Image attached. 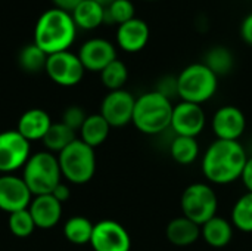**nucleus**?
I'll return each instance as SVG.
<instances>
[{"mask_svg":"<svg viewBox=\"0 0 252 251\" xmlns=\"http://www.w3.org/2000/svg\"><path fill=\"white\" fill-rule=\"evenodd\" d=\"M90 246L93 251H130L131 237L120 222L105 219L94 223Z\"/></svg>","mask_w":252,"mask_h":251,"instance_id":"nucleus-11","label":"nucleus"},{"mask_svg":"<svg viewBox=\"0 0 252 251\" xmlns=\"http://www.w3.org/2000/svg\"><path fill=\"white\" fill-rule=\"evenodd\" d=\"M136 18V7L131 0H114L105 7V24L121 25Z\"/></svg>","mask_w":252,"mask_h":251,"instance_id":"nucleus-30","label":"nucleus"},{"mask_svg":"<svg viewBox=\"0 0 252 251\" xmlns=\"http://www.w3.org/2000/svg\"><path fill=\"white\" fill-rule=\"evenodd\" d=\"M87 118V114L86 111L78 107V105H72V107H68L63 114H62V123L65 126H68L69 129H72L74 132H78L84 123V120Z\"/></svg>","mask_w":252,"mask_h":251,"instance_id":"nucleus-32","label":"nucleus"},{"mask_svg":"<svg viewBox=\"0 0 252 251\" xmlns=\"http://www.w3.org/2000/svg\"><path fill=\"white\" fill-rule=\"evenodd\" d=\"M111 129L112 127L100 114H90L87 115L81 129L78 130L80 132L78 139H81L84 143H87L89 146L94 149L100 146L102 143H105V141L108 139L111 133Z\"/></svg>","mask_w":252,"mask_h":251,"instance_id":"nucleus-22","label":"nucleus"},{"mask_svg":"<svg viewBox=\"0 0 252 251\" xmlns=\"http://www.w3.org/2000/svg\"><path fill=\"white\" fill-rule=\"evenodd\" d=\"M165 238L174 247H190L201 240V226L182 215L167 223Z\"/></svg>","mask_w":252,"mask_h":251,"instance_id":"nucleus-19","label":"nucleus"},{"mask_svg":"<svg viewBox=\"0 0 252 251\" xmlns=\"http://www.w3.org/2000/svg\"><path fill=\"white\" fill-rule=\"evenodd\" d=\"M93 226L87 217L84 216H72L63 225V237L68 243L74 246H84L90 244Z\"/></svg>","mask_w":252,"mask_h":251,"instance_id":"nucleus-24","label":"nucleus"},{"mask_svg":"<svg viewBox=\"0 0 252 251\" xmlns=\"http://www.w3.org/2000/svg\"><path fill=\"white\" fill-rule=\"evenodd\" d=\"M72 19L77 28L90 31L105 24V6L94 0H83L72 12Z\"/></svg>","mask_w":252,"mask_h":251,"instance_id":"nucleus-21","label":"nucleus"},{"mask_svg":"<svg viewBox=\"0 0 252 251\" xmlns=\"http://www.w3.org/2000/svg\"><path fill=\"white\" fill-rule=\"evenodd\" d=\"M174 104L171 99L149 90L136 98L131 124L146 136H157L170 129Z\"/></svg>","mask_w":252,"mask_h":251,"instance_id":"nucleus-3","label":"nucleus"},{"mask_svg":"<svg viewBox=\"0 0 252 251\" xmlns=\"http://www.w3.org/2000/svg\"><path fill=\"white\" fill-rule=\"evenodd\" d=\"M145 1H157V0H145Z\"/></svg>","mask_w":252,"mask_h":251,"instance_id":"nucleus-39","label":"nucleus"},{"mask_svg":"<svg viewBox=\"0 0 252 251\" xmlns=\"http://www.w3.org/2000/svg\"><path fill=\"white\" fill-rule=\"evenodd\" d=\"M44 71L55 84L62 87L77 86L86 72L78 55L69 50L49 55Z\"/></svg>","mask_w":252,"mask_h":251,"instance_id":"nucleus-9","label":"nucleus"},{"mask_svg":"<svg viewBox=\"0 0 252 251\" xmlns=\"http://www.w3.org/2000/svg\"><path fill=\"white\" fill-rule=\"evenodd\" d=\"M151 37V28L148 22L142 18H133L117 27L115 40L117 46L126 53H137L142 52Z\"/></svg>","mask_w":252,"mask_h":251,"instance_id":"nucleus-16","label":"nucleus"},{"mask_svg":"<svg viewBox=\"0 0 252 251\" xmlns=\"http://www.w3.org/2000/svg\"><path fill=\"white\" fill-rule=\"evenodd\" d=\"M158 93L164 95L168 99H174L179 98V90H177V75H165L162 78L158 80L157 87L154 89Z\"/></svg>","mask_w":252,"mask_h":251,"instance_id":"nucleus-33","label":"nucleus"},{"mask_svg":"<svg viewBox=\"0 0 252 251\" xmlns=\"http://www.w3.org/2000/svg\"><path fill=\"white\" fill-rule=\"evenodd\" d=\"M217 77L226 75L233 70L235 56L232 50L226 46H214L207 50L204 61H202Z\"/></svg>","mask_w":252,"mask_h":251,"instance_id":"nucleus-26","label":"nucleus"},{"mask_svg":"<svg viewBox=\"0 0 252 251\" xmlns=\"http://www.w3.org/2000/svg\"><path fill=\"white\" fill-rule=\"evenodd\" d=\"M230 223L244 234H252V192H245L235 201L230 212Z\"/></svg>","mask_w":252,"mask_h":251,"instance_id":"nucleus-27","label":"nucleus"},{"mask_svg":"<svg viewBox=\"0 0 252 251\" xmlns=\"http://www.w3.org/2000/svg\"><path fill=\"white\" fill-rule=\"evenodd\" d=\"M52 195L59 201V203H66L68 200H69V197H71V189H69V186L66 185V183H59L55 189H53V192H52Z\"/></svg>","mask_w":252,"mask_h":251,"instance_id":"nucleus-36","label":"nucleus"},{"mask_svg":"<svg viewBox=\"0 0 252 251\" xmlns=\"http://www.w3.org/2000/svg\"><path fill=\"white\" fill-rule=\"evenodd\" d=\"M7 226H9L10 234L15 235L16 238H27L35 229V223H34L28 209L10 213L9 219H7Z\"/></svg>","mask_w":252,"mask_h":251,"instance_id":"nucleus-31","label":"nucleus"},{"mask_svg":"<svg viewBox=\"0 0 252 251\" xmlns=\"http://www.w3.org/2000/svg\"><path fill=\"white\" fill-rule=\"evenodd\" d=\"M47 55L32 41L24 46L18 53V64L27 72H40L46 68Z\"/></svg>","mask_w":252,"mask_h":251,"instance_id":"nucleus-29","label":"nucleus"},{"mask_svg":"<svg viewBox=\"0 0 252 251\" xmlns=\"http://www.w3.org/2000/svg\"><path fill=\"white\" fill-rule=\"evenodd\" d=\"M52 118L50 115L41 109V108H31L27 109L18 120L16 130L28 141H43L46 133L49 132L52 126Z\"/></svg>","mask_w":252,"mask_h":251,"instance_id":"nucleus-18","label":"nucleus"},{"mask_svg":"<svg viewBox=\"0 0 252 251\" xmlns=\"http://www.w3.org/2000/svg\"><path fill=\"white\" fill-rule=\"evenodd\" d=\"M235 228L226 217L214 216L201 226V238L213 249H224L233 238Z\"/></svg>","mask_w":252,"mask_h":251,"instance_id":"nucleus-20","label":"nucleus"},{"mask_svg":"<svg viewBox=\"0 0 252 251\" xmlns=\"http://www.w3.org/2000/svg\"><path fill=\"white\" fill-rule=\"evenodd\" d=\"M75 139H77L75 132L72 129H69L68 126H65L62 121H59V123H53L50 126L49 132L46 133V136L43 138L41 142H43L46 151H49L52 154H59Z\"/></svg>","mask_w":252,"mask_h":251,"instance_id":"nucleus-25","label":"nucleus"},{"mask_svg":"<svg viewBox=\"0 0 252 251\" xmlns=\"http://www.w3.org/2000/svg\"><path fill=\"white\" fill-rule=\"evenodd\" d=\"M99 74H100L102 84L109 92L124 89V86H126L127 80H128V68L118 58L115 61H112L109 65H106Z\"/></svg>","mask_w":252,"mask_h":251,"instance_id":"nucleus-28","label":"nucleus"},{"mask_svg":"<svg viewBox=\"0 0 252 251\" xmlns=\"http://www.w3.org/2000/svg\"><path fill=\"white\" fill-rule=\"evenodd\" d=\"M77 30L69 12L50 7L38 16L34 25V43L47 56L65 52L74 44Z\"/></svg>","mask_w":252,"mask_h":251,"instance_id":"nucleus-2","label":"nucleus"},{"mask_svg":"<svg viewBox=\"0 0 252 251\" xmlns=\"http://www.w3.org/2000/svg\"><path fill=\"white\" fill-rule=\"evenodd\" d=\"M241 180H242V183H244L247 192H252V155L251 157H248V160H247V164H245V167H244Z\"/></svg>","mask_w":252,"mask_h":251,"instance_id":"nucleus-35","label":"nucleus"},{"mask_svg":"<svg viewBox=\"0 0 252 251\" xmlns=\"http://www.w3.org/2000/svg\"><path fill=\"white\" fill-rule=\"evenodd\" d=\"M94 1H97V3H100L102 6H105V7H106V6H108V4H111L114 0H94Z\"/></svg>","mask_w":252,"mask_h":251,"instance_id":"nucleus-38","label":"nucleus"},{"mask_svg":"<svg viewBox=\"0 0 252 251\" xmlns=\"http://www.w3.org/2000/svg\"><path fill=\"white\" fill-rule=\"evenodd\" d=\"M31 157V142H28L16 129L0 133V173L13 175L24 169Z\"/></svg>","mask_w":252,"mask_h":251,"instance_id":"nucleus-8","label":"nucleus"},{"mask_svg":"<svg viewBox=\"0 0 252 251\" xmlns=\"http://www.w3.org/2000/svg\"><path fill=\"white\" fill-rule=\"evenodd\" d=\"M58 161L62 178L74 185L90 182L96 173L94 149L78 138L58 154Z\"/></svg>","mask_w":252,"mask_h":251,"instance_id":"nucleus-6","label":"nucleus"},{"mask_svg":"<svg viewBox=\"0 0 252 251\" xmlns=\"http://www.w3.org/2000/svg\"><path fill=\"white\" fill-rule=\"evenodd\" d=\"M21 178L27 183L32 197L52 194L62 180L58 155L49 151L31 154L22 169Z\"/></svg>","mask_w":252,"mask_h":251,"instance_id":"nucleus-5","label":"nucleus"},{"mask_svg":"<svg viewBox=\"0 0 252 251\" xmlns=\"http://www.w3.org/2000/svg\"><path fill=\"white\" fill-rule=\"evenodd\" d=\"M180 210L185 217L202 226L205 222L217 216V192L208 182H193L188 185L182 192Z\"/></svg>","mask_w":252,"mask_h":251,"instance_id":"nucleus-7","label":"nucleus"},{"mask_svg":"<svg viewBox=\"0 0 252 251\" xmlns=\"http://www.w3.org/2000/svg\"><path fill=\"white\" fill-rule=\"evenodd\" d=\"M211 130L216 139L239 141L247 130V117L241 108L223 105L211 117Z\"/></svg>","mask_w":252,"mask_h":251,"instance_id":"nucleus-13","label":"nucleus"},{"mask_svg":"<svg viewBox=\"0 0 252 251\" xmlns=\"http://www.w3.org/2000/svg\"><path fill=\"white\" fill-rule=\"evenodd\" d=\"M32 194L22 178L0 175V210L10 215L28 209Z\"/></svg>","mask_w":252,"mask_h":251,"instance_id":"nucleus-15","label":"nucleus"},{"mask_svg":"<svg viewBox=\"0 0 252 251\" xmlns=\"http://www.w3.org/2000/svg\"><path fill=\"white\" fill-rule=\"evenodd\" d=\"M168 151L170 157L180 166H190L201 155L198 138L189 136H174L170 142Z\"/></svg>","mask_w":252,"mask_h":251,"instance_id":"nucleus-23","label":"nucleus"},{"mask_svg":"<svg viewBox=\"0 0 252 251\" xmlns=\"http://www.w3.org/2000/svg\"><path fill=\"white\" fill-rule=\"evenodd\" d=\"M28 212L38 229L55 228L62 217V203H59L52 194L32 197Z\"/></svg>","mask_w":252,"mask_h":251,"instance_id":"nucleus-17","label":"nucleus"},{"mask_svg":"<svg viewBox=\"0 0 252 251\" xmlns=\"http://www.w3.org/2000/svg\"><path fill=\"white\" fill-rule=\"evenodd\" d=\"M77 55L86 71L100 72L106 65L117 59V47L106 38L93 37L80 46Z\"/></svg>","mask_w":252,"mask_h":251,"instance_id":"nucleus-14","label":"nucleus"},{"mask_svg":"<svg viewBox=\"0 0 252 251\" xmlns=\"http://www.w3.org/2000/svg\"><path fill=\"white\" fill-rule=\"evenodd\" d=\"M207 126V114L202 105L180 101L173 108L170 129L174 136L198 138Z\"/></svg>","mask_w":252,"mask_h":251,"instance_id":"nucleus-10","label":"nucleus"},{"mask_svg":"<svg viewBox=\"0 0 252 251\" xmlns=\"http://www.w3.org/2000/svg\"><path fill=\"white\" fill-rule=\"evenodd\" d=\"M136 98L126 89L112 90L105 95L99 114L111 127H124L131 123Z\"/></svg>","mask_w":252,"mask_h":251,"instance_id":"nucleus-12","label":"nucleus"},{"mask_svg":"<svg viewBox=\"0 0 252 251\" xmlns=\"http://www.w3.org/2000/svg\"><path fill=\"white\" fill-rule=\"evenodd\" d=\"M248 157L241 141L216 139L202 154V175L211 185L224 186L235 183L241 179Z\"/></svg>","mask_w":252,"mask_h":251,"instance_id":"nucleus-1","label":"nucleus"},{"mask_svg":"<svg viewBox=\"0 0 252 251\" xmlns=\"http://www.w3.org/2000/svg\"><path fill=\"white\" fill-rule=\"evenodd\" d=\"M83 0H52L53 6L61 9V10H65V12H72Z\"/></svg>","mask_w":252,"mask_h":251,"instance_id":"nucleus-37","label":"nucleus"},{"mask_svg":"<svg viewBox=\"0 0 252 251\" xmlns=\"http://www.w3.org/2000/svg\"><path fill=\"white\" fill-rule=\"evenodd\" d=\"M177 90L182 101L202 105L216 96L219 77L204 62H193L177 75Z\"/></svg>","mask_w":252,"mask_h":251,"instance_id":"nucleus-4","label":"nucleus"},{"mask_svg":"<svg viewBox=\"0 0 252 251\" xmlns=\"http://www.w3.org/2000/svg\"><path fill=\"white\" fill-rule=\"evenodd\" d=\"M239 34L248 46H252V12L242 19L239 27Z\"/></svg>","mask_w":252,"mask_h":251,"instance_id":"nucleus-34","label":"nucleus"}]
</instances>
